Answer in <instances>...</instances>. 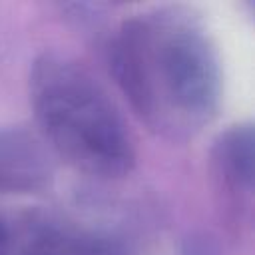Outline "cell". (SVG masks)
<instances>
[{
    "label": "cell",
    "instance_id": "obj_2",
    "mask_svg": "<svg viewBox=\"0 0 255 255\" xmlns=\"http://www.w3.org/2000/svg\"><path fill=\"white\" fill-rule=\"evenodd\" d=\"M32 106L46 139L74 167L102 177L131 169V135L106 90L80 64L56 54L36 62Z\"/></svg>",
    "mask_w": 255,
    "mask_h": 255
},
{
    "label": "cell",
    "instance_id": "obj_4",
    "mask_svg": "<svg viewBox=\"0 0 255 255\" xmlns=\"http://www.w3.org/2000/svg\"><path fill=\"white\" fill-rule=\"evenodd\" d=\"M42 175V155L34 141L18 133H0V189L34 187Z\"/></svg>",
    "mask_w": 255,
    "mask_h": 255
},
{
    "label": "cell",
    "instance_id": "obj_3",
    "mask_svg": "<svg viewBox=\"0 0 255 255\" xmlns=\"http://www.w3.org/2000/svg\"><path fill=\"white\" fill-rule=\"evenodd\" d=\"M8 255H110V245L96 235L60 223L32 225L18 249Z\"/></svg>",
    "mask_w": 255,
    "mask_h": 255
},
{
    "label": "cell",
    "instance_id": "obj_5",
    "mask_svg": "<svg viewBox=\"0 0 255 255\" xmlns=\"http://www.w3.org/2000/svg\"><path fill=\"white\" fill-rule=\"evenodd\" d=\"M8 249H10V235L0 219V255H8Z\"/></svg>",
    "mask_w": 255,
    "mask_h": 255
},
{
    "label": "cell",
    "instance_id": "obj_1",
    "mask_svg": "<svg viewBox=\"0 0 255 255\" xmlns=\"http://www.w3.org/2000/svg\"><path fill=\"white\" fill-rule=\"evenodd\" d=\"M116 78L135 112L167 135L205 126L219 104V68L205 34L185 16L155 12L124 24Z\"/></svg>",
    "mask_w": 255,
    "mask_h": 255
}]
</instances>
